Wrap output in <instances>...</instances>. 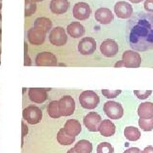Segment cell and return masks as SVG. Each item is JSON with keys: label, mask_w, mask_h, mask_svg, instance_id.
Returning <instances> with one entry per match:
<instances>
[{"label": "cell", "mask_w": 153, "mask_h": 153, "mask_svg": "<svg viewBox=\"0 0 153 153\" xmlns=\"http://www.w3.org/2000/svg\"><path fill=\"white\" fill-rule=\"evenodd\" d=\"M66 153H77V152L75 151V149H74V148H71V149H70V150H69V151H68Z\"/></svg>", "instance_id": "39"}, {"label": "cell", "mask_w": 153, "mask_h": 153, "mask_svg": "<svg viewBox=\"0 0 153 153\" xmlns=\"http://www.w3.org/2000/svg\"><path fill=\"white\" fill-rule=\"evenodd\" d=\"M35 63L38 66H57V59L54 54L45 51L38 54Z\"/></svg>", "instance_id": "11"}, {"label": "cell", "mask_w": 153, "mask_h": 153, "mask_svg": "<svg viewBox=\"0 0 153 153\" xmlns=\"http://www.w3.org/2000/svg\"><path fill=\"white\" fill-rule=\"evenodd\" d=\"M49 42L55 46H63L67 43V35L65 29L57 27L51 30L49 36Z\"/></svg>", "instance_id": "7"}, {"label": "cell", "mask_w": 153, "mask_h": 153, "mask_svg": "<svg viewBox=\"0 0 153 153\" xmlns=\"http://www.w3.org/2000/svg\"><path fill=\"white\" fill-rule=\"evenodd\" d=\"M94 18L95 20L102 24V25H107L113 21L114 16L112 12L107 8H100L94 13Z\"/></svg>", "instance_id": "16"}, {"label": "cell", "mask_w": 153, "mask_h": 153, "mask_svg": "<svg viewBox=\"0 0 153 153\" xmlns=\"http://www.w3.org/2000/svg\"><path fill=\"white\" fill-rule=\"evenodd\" d=\"M123 153H141V151L137 147H131L126 150Z\"/></svg>", "instance_id": "34"}, {"label": "cell", "mask_w": 153, "mask_h": 153, "mask_svg": "<svg viewBox=\"0 0 153 153\" xmlns=\"http://www.w3.org/2000/svg\"><path fill=\"white\" fill-rule=\"evenodd\" d=\"M33 27L42 29L43 31L47 33L52 27V22L49 18H46V17H38L34 22Z\"/></svg>", "instance_id": "25"}, {"label": "cell", "mask_w": 153, "mask_h": 153, "mask_svg": "<svg viewBox=\"0 0 153 153\" xmlns=\"http://www.w3.org/2000/svg\"><path fill=\"white\" fill-rule=\"evenodd\" d=\"M79 102L84 109L93 110L95 109L100 103V97L94 91L85 90L80 94Z\"/></svg>", "instance_id": "2"}, {"label": "cell", "mask_w": 153, "mask_h": 153, "mask_svg": "<svg viewBox=\"0 0 153 153\" xmlns=\"http://www.w3.org/2000/svg\"><path fill=\"white\" fill-rule=\"evenodd\" d=\"M116 16L120 19H129L133 15V7L129 4L124 1L117 2L114 6Z\"/></svg>", "instance_id": "12"}, {"label": "cell", "mask_w": 153, "mask_h": 153, "mask_svg": "<svg viewBox=\"0 0 153 153\" xmlns=\"http://www.w3.org/2000/svg\"><path fill=\"white\" fill-rule=\"evenodd\" d=\"M127 40L134 51L153 49V15L140 12L131 16L127 24Z\"/></svg>", "instance_id": "1"}, {"label": "cell", "mask_w": 153, "mask_h": 153, "mask_svg": "<svg viewBox=\"0 0 153 153\" xmlns=\"http://www.w3.org/2000/svg\"><path fill=\"white\" fill-rule=\"evenodd\" d=\"M1 10H2V4L0 3V21L2 20V13H1Z\"/></svg>", "instance_id": "40"}, {"label": "cell", "mask_w": 153, "mask_h": 153, "mask_svg": "<svg viewBox=\"0 0 153 153\" xmlns=\"http://www.w3.org/2000/svg\"><path fill=\"white\" fill-rule=\"evenodd\" d=\"M0 1H1V0H0Z\"/></svg>", "instance_id": "44"}, {"label": "cell", "mask_w": 153, "mask_h": 153, "mask_svg": "<svg viewBox=\"0 0 153 153\" xmlns=\"http://www.w3.org/2000/svg\"><path fill=\"white\" fill-rule=\"evenodd\" d=\"M0 64H1V49H0Z\"/></svg>", "instance_id": "43"}, {"label": "cell", "mask_w": 153, "mask_h": 153, "mask_svg": "<svg viewBox=\"0 0 153 153\" xmlns=\"http://www.w3.org/2000/svg\"><path fill=\"white\" fill-rule=\"evenodd\" d=\"M96 49V42L93 38H82L78 43V51L82 55H92Z\"/></svg>", "instance_id": "14"}, {"label": "cell", "mask_w": 153, "mask_h": 153, "mask_svg": "<svg viewBox=\"0 0 153 153\" xmlns=\"http://www.w3.org/2000/svg\"><path fill=\"white\" fill-rule=\"evenodd\" d=\"M115 67H124V64H123V61L121 60H118L116 64H115Z\"/></svg>", "instance_id": "37"}, {"label": "cell", "mask_w": 153, "mask_h": 153, "mask_svg": "<svg viewBox=\"0 0 153 153\" xmlns=\"http://www.w3.org/2000/svg\"><path fill=\"white\" fill-rule=\"evenodd\" d=\"M1 33H2V29L0 28V42H1V40H2V39H1Z\"/></svg>", "instance_id": "42"}, {"label": "cell", "mask_w": 153, "mask_h": 153, "mask_svg": "<svg viewBox=\"0 0 153 153\" xmlns=\"http://www.w3.org/2000/svg\"><path fill=\"white\" fill-rule=\"evenodd\" d=\"M101 123V117L94 111L88 113L83 117V124L90 132L99 131V127Z\"/></svg>", "instance_id": "8"}, {"label": "cell", "mask_w": 153, "mask_h": 153, "mask_svg": "<svg viewBox=\"0 0 153 153\" xmlns=\"http://www.w3.org/2000/svg\"><path fill=\"white\" fill-rule=\"evenodd\" d=\"M105 115L113 120H117L123 116V108L122 105L116 101H107L103 107Z\"/></svg>", "instance_id": "5"}, {"label": "cell", "mask_w": 153, "mask_h": 153, "mask_svg": "<svg viewBox=\"0 0 153 153\" xmlns=\"http://www.w3.org/2000/svg\"><path fill=\"white\" fill-rule=\"evenodd\" d=\"M48 113L52 118H60L61 117L58 108V100H53L49 103L48 105Z\"/></svg>", "instance_id": "26"}, {"label": "cell", "mask_w": 153, "mask_h": 153, "mask_svg": "<svg viewBox=\"0 0 153 153\" xmlns=\"http://www.w3.org/2000/svg\"><path fill=\"white\" fill-rule=\"evenodd\" d=\"M144 9L149 13H153V0H146L144 3Z\"/></svg>", "instance_id": "32"}, {"label": "cell", "mask_w": 153, "mask_h": 153, "mask_svg": "<svg viewBox=\"0 0 153 153\" xmlns=\"http://www.w3.org/2000/svg\"><path fill=\"white\" fill-rule=\"evenodd\" d=\"M37 10V4L31 0H25V16L28 17L33 16Z\"/></svg>", "instance_id": "28"}, {"label": "cell", "mask_w": 153, "mask_h": 153, "mask_svg": "<svg viewBox=\"0 0 153 153\" xmlns=\"http://www.w3.org/2000/svg\"><path fill=\"white\" fill-rule=\"evenodd\" d=\"M152 93V90H146V91H141V90H134V94L136 95V97L140 100H146L147 99Z\"/></svg>", "instance_id": "31"}, {"label": "cell", "mask_w": 153, "mask_h": 153, "mask_svg": "<svg viewBox=\"0 0 153 153\" xmlns=\"http://www.w3.org/2000/svg\"><path fill=\"white\" fill-rule=\"evenodd\" d=\"M58 108L61 116L68 117L74 113L76 105L75 100L70 95H65L58 100Z\"/></svg>", "instance_id": "4"}, {"label": "cell", "mask_w": 153, "mask_h": 153, "mask_svg": "<svg viewBox=\"0 0 153 153\" xmlns=\"http://www.w3.org/2000/svg\"><path fill=\"white\" fill-rule=\"evenodd\" d=\"M32 2L33 3H38V2H42V1H44V0H31Z\"/></svg>", "instance_id": "41"}, {"label": "cell", "mask_w": 153, "mask_h": 153, "mask_svg": "<svg viewBox=\"0 0 153 153\" xmlns=\"http://www.w3.org/2000/svg\"><path fill=\"white\" fill-rule=\"evenodd\" d=\"M124 67L127 68H138L141 66V57L140 54L134 50H126L123 54Z\"/></svg>", "instance_id": "6"}, {"label": "cell", "mask_w": 153, "mask_h": 153, "mask_svg": "<svg viewBox=\"0 0 153 153\" xmlns=\"http://www.w3.org/2000/svg\"><path fill=\"white\" fill-rule=\"evenodd\" d=\"M46 34L44 31L38 27L30 28L27 32V38L29 43L33 45H41L44 44V40L46 38Z\"/></svg>", "instance_id": "15"}, {"label": "cell", "mask_w": 153, "mask_h": 153, "mask_svg": "<svg viewBox=\"0 0 153 153\" xmlns=\"http://www.w3.org/2000/svg\"><path fill=\"white\" fill-rule=\"evenodd\" d=\"M75 137L69 135L63 128H60L57 134V141L62 146H70L75 141Z\"/></svg>", "instance_id": "22"}, {"label": "cell", "mask_w": 153, "mask_h": 153, "mask_svg": "<svg viewBox=\"0 0 153 153\" xmlns=\"http://www.w3.org/2000/svg\"><path fill=\"white\" fill-rule=\"evenodd\" d=\"M139 126L144 131L149 132L153 129V117L148 119L140 118L139 119Z\"/></svg>", "instance_id": "27"}, {"label": "cell", "mask_w": 153, "mask_h": 153, "mask_svg": "<svg viewBox=\"0 0 153 153\" xmlns=\"http://www.w3.org/2000/svg\"><path fill=\"white\" fill-rule=\"evenodd\" d=\"M100 49L105 57L111 58L118 53V44L113 39H105L100 44Z\"/></svg>", "instance_id": "10"}, {"label": "cell", "mask_w": 153, "mask_h": 153, "mask_svg": "<svg viewBox=\"0 0 153 153\" xmlns=\"http://www.w3.org/2000/svg\"><path fill=\"white\" fill-rule=\"evenodd\" d=\"M138 115L140 118L148 119L153 117V103L152 102H144L138 107Z\"/></svg>", "instance_id": "21"}, {"label": "cell", "mask_w": 153, "mask_h": 153, "mask_svg": "<svg viewBox=\"0 0 153 153\" xmlns=\"http://www.w3.org/2000/svg\"><path fill=\"white\" fill-rule=\"evenodd\" d=\"M66 31L69 36H71L72 38H79L85 33V29L83 27L82 24L80 22H74L70 23L67 27H66Z\"/></svg>", "instance_id": "18"}, {"label": "cell", "mask_w": 153, "mask_h": 153, "mask_svg": "<svg viewBox=\"0 0 153 153\" xmlns=\"http://www.w3.org/2000/svg\"><path fill=\"white\" fill-rule=\"evenodd\" d=\"M22 144H23V138L26 136L28 134V128L27 126L25 124L24 122L22 123Z\"/></svg>", "instance_id": "33"}, {"label": "cell", "mask_w": 153, "mask_h": 153, "mask_svg": "<svg viewBox=\"0 0 153 153\" xmlns=\"http://www.w3.org/2000/svg\"><path fill=\"white\" fill-rule=\"evenodd\" d=\"M124 136L127 140L130 141H136L140 138L141 134L137 128L133 126H128L124 128Z\"/></svg>", "instance_id": "23"}, {"label": "cell", "mask_w": 153, "mask_h": 153, "mask_svg": "<svg viewBox=\"0 0 153 153\" xmlns=\"http://www.w3.org/2000/svg\"><path fill=\"white\" fill-rule=\"evenodd\" d=\"M73 148L77 153H91L93 150V146L87 140H81L76 142Z\"/></svg>", "instance_id": "24"}, {"label": "cell", "mask_w": 153, "mask_h": 153, "mask_svg": "<svg viewBox=\"0 0 153 153\" xmlns=\"http://www.w3.org/2000/svg\"><path fill=\"white\" fill-rule=\"evenodd\" d=\"M128 1L131 3H134V4H139L140 2H143V0H128Z\"/></svg>", "instance_id": "38"}, {"label": "cell", "mask_w": 153, "mask_h": 153, "mask_svg": "<svg viewBox=\"0 0 153 153\" xmlns=\"http://www.w3.org/2000/svg\"><path fill=\"white\" fill-rule=\"evenodd\" d=\"M101 93L104 95L105 98L107 99H113L117 97L121 93H122V90L120 89H117V90H108V89H102L101 90Z\"/></svg>", "instance_id": "30"}, {"label": "cell", "mask_w": 153, "mask_h": 153, "mask_svg": "<svg viewBox=\"0 0 153 153\" xmlns=\"http://www.w3.org/2000/svg\"><path fill=\"white\" fill-rule=\"evenodd\" d=\"M114 148L108 142H102L97 146V153H113Z\"/></svg>", "instance_id": "29"}, {"label": "cell", "mask_w": 153, "mask_h": 153, "mask_svg": "<svg viewBox=\"0 0 153 153\" xmlns=\"http://www.w3.org/2000/svg\"><path fill=\"white\" fill-rule=\"evenodd\" d=\"M70 3L68 0H51L49 8L55 15H62L68 10Z\"/></svg>", "instance_id": "17"}, {"label": "cell", "mask_w": 153, "mask_h": 153, "mask_svg": "<svg viewBox=\"0 0 153 153\" xmlns=\"http://www.w3.org/2000/svg\"><path fill=\"white\" fill-rule=\"evenodd\" d=\"M99 132L102 136L111 137L116 132V126L115 124L110 121L109 119H105L101 121L100 127H99Z\"/></svg>", "instance_id": "20"}, {"label": "cell", "mask_w": 153, "mask_h": 153, "mask_svg": "<svg viewBox=\"0 0 153 153\" xmlns=\"http://www.w3.org/2000/svg\"><path fill=\"white\" fill-rule=\"evenodd\" d=\"M32 65V61L31 59L29 58V56L27 55H25L24 56V66H29Z\"/></svg>", "instance_id": "35"}, {"label": "cell", "mask_w": 153, "mask_h": 153, "mask_svg": "<svg viewBox=\"0 0 153 153\" xmlns=\"http://www.w3.org/2000/svg\"><path fill=\"white\" fill-rule=\"evenodd\" d=\"M141 153H153V146H146Z\"/></svg>", "instance_id": "36"}, {"label": "cell", "mask_w": 153, "mask_h": 153, "mask_svg": "<svg viewBox=\"0 0 153 153\" xmlns=\"http://www.w3.org/2000/svg\"><path fill=\"white\" fill-rule=\"evenodd\" d=\"M72 14L73 16L79 21H85L89 18L91 15V9L90 6L86 3L83 2H79L76 3L73 7L72 10Z\"/></svg>", "instance_id": "9"}, {"label": "cell", "mask_w": 153, "mask_h": 153, "mask_svg": "<svg viewBox=\"0 0 153 153\" xmlns=\"http://www.w3.org/2000/svg\"><path fill=\"white\" fill-rule=\"evenodd\" d=\"M50 88H30L28 90V96L31 101L37 104L44 103L48 99L47 91H49Z\"/></svg>", "instance_id": "13"}, {"label": "cell", "mask_w": 153, "mask_h": 153, "mask_svg": "<svg viewBox=\"0 0 153 153\" xmlns=\"http://www.w3.org/2000/svg\"><path fill=\"white\" fill-rule=\"evenodd\" d=\"M64 129L69 135L76 137L82 131V126L76 119H69L66 122Z\"/></svg>", "instance_id": "19"}, {"label": "cell", "mask_w": 153, "mask_h": 153, "mask_svg": "<svg viewBox=\"0 0 153 153\" xmlns=\"http://www.w3.org/2000/svg\"><path fill=\"white\" fill-rule=\"evenodd\" d=\"M22 116H23V118L27 121L29 124L35 125V124H38L39 122H41L43 118V112L38 106L31 105L23 110Z\"/></svg>", "instance_id": "3"}]
</instances>
